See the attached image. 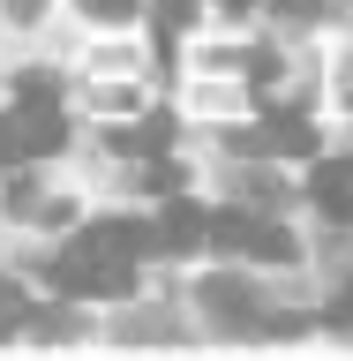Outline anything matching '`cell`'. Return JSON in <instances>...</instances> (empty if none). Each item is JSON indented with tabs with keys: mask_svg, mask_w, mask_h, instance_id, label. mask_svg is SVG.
Segmentation results:
<instances>
[{
	"mask_svg": "<svg viewBox=\"0 0 353 361\" xmlns=\"http://www.w3.org/2000/svg\"><path fill=\"white\" fill-rule=\"evenodd\" d=\"M143 256H166V248H158V226H143V219L83 226V233L53 256V286L83 293V301H113V293L135 286V264H143Z\"/></svg>",
	"mask_w": 353,
	"mask_h": 361,
	"instance_id": "cell-1",
	"label": "cell"
},
{
	"mask_svg": "<svg viewBox=\"0 0 353 361\" xmlns=\"http://www.w3.org/2000/svg\"><path fill=\"white\" fill-rule=\"evenodd\" d=\"M61 143H68L61 106H53V90L30 75V83H23V106L0 113V166H16V158H45V151H61Z\"/></svg>",
	"mask_w": 353,
	"mask_h": 361,
	"instance_id": "cell-2",
	"label": "cell"
},
{
	"mask_svg": "<svg viewBox=\"0 0 353 361\" xmlns=\"http://www.w3.org/2000/svg\"><path fill=\"white\" fill-rule=\"evenodd\" d=\"M203 241L233 248V256H264V264H286L293 256V233L271 226V219H256V211H218V219H203Z\"/></svg>",
	"mask_w": 353,
	"mask_h": 361,
	"instance_id": "cell-3",
	"label": "cell"
},
{
	"mask_svg": "<svg viewBox=\"0 0 353 361\" xmlns=\"http://www.w3.org/2000/svg\"><path fill=\"white\" fill-rule=\"evenodd\" d=\"M233 151H286V158H309V151H316V128L301 121V113H271L264 128L233 135Z\"/></svg>",
	"mask_w": 353,
	"mask_h": 361,
	"instance_id": "cell-4",
	"label": "cell"
},
{
	"mask_svg": "<svg viewBox=\"0 0 353 361\" xmlns=\"http://www.w3.org/2000/svg\"><path fill=\"white\" fill-rule=\"evenodd\" d=\"M203 309L218 316L225 331H248V324H256V293H248L241 279H203Z\"/></svg>",
	"mask_w": 353,
	"mask_h": 361,
	"instance_id": "cell-5",
	"label": "cell"
},
{
	"mask_svg": "<svg viewBox=\"0 0 353 361\" xmlns=\"http://www.w3.org/2000/svg\"><path fill=\"white\" fill-rule=\"evenodd\" d=\"M309 188H316V211L323 219H353V158H323Z\"/></svg>",
	"mask_w": 353,
	"mask_h": 361,
	"instance_id": "cell-6",
	"label": "cell"
},
{
	"mask_svg": "<svg viewBox=\"0 0 353 361\" xmlns=\"http://www.w3.org/2000/svg\"><path fill=\"white\" fill-rule=\"evenodd\" d=\"M158 248H166V256H188V248H203V211H196L188 196L166 203V219H158Z\"/></svg>",
	"mask_w": 353,
	"mask_h": 361,
	"instance_id": "cell-7",
	"label": "cell"
},
{
	"mask_svg": "<svg viewBox=\"0 0 353 361\" xmlns=\"http://www.w3.org/2000/svg\"><path fill=\"white\" fill-rule=\"evenodd\" d=\"M113 143H120V151H166V143H173V128H166V121H135V128H120Z\"/></svg>",
	"mask_w": 353,
	"mask_h": 361,
	"instance_id": "cell-8",
	"label": "cell"
},
{
	"mask_svg": "<svg viewBox=\"0 0 353 361\" xmlns=\"http://www.w3.org/2000/svg\"><path fill=\"white\" fill-rule=\"evenodd\" d=\"M23 324H30V316H23V293H16V286H0V338H16Z\"/></svg>",
	"mask_w": 353,
	"mask_h": 361,
	"instance_id": "cell-9",
	"label": "cell"
},
{
	"mask_svg": "<svg viewBox=\"0 0 353 361\" xmlns=\"http://www.w3.org/2000/svg\"><path fill=\"white\" fill-rule=\"evenodd\" d=\"M90 23H135V0H83Z\"/></svg>",
	"mask_w": 353,
	"mask_h": 361,
	"instance_id": "cell-10",
	"label": "cell"
},
{
	"mask_svg": "<svg viewBox=\"0 0 353 361\" xmlns=\"http://www.w3.org/2000/svg\"><path fill=\"white\" fill-rule=\"evenodd\" d=\"M331 324H338V331H353V279L338 286V301H331Z\"/></svg>",
	"mask_w": 353,
	"mask_h": 361,
	"instance_id": "cell-11",
	"label": "cell"
},
{
	"mask_svg": "<svg viewBox=\"0 0 353 361\" xmlns=\"http://www.w3.org/2000/svg\"><path fill=\"white\" fill-rule=\"evenodd\" d=\"M278 8H286V16H316V0H278Z\"/></svg>",
	"mask_w": 353,
	"mask_h": 361,
	"instance_id": "cell-12",
	"label": "cell"
},
{
	"mask_svg": "<svg viewBox=\"0 0 353 361\" xmlns=\"http://www.w3.org/2000/svg\"><path fill=\"white\" fill-rule=\"evenodd\" d=\"M8 16H16V23H30V16H38V0H16V8H8Z\"/></svg>",
	"mask_w": 353,
	"mask_h": 361,
	"instance_id": "cell-13",
	"label": "cell"
}]
</instances>
